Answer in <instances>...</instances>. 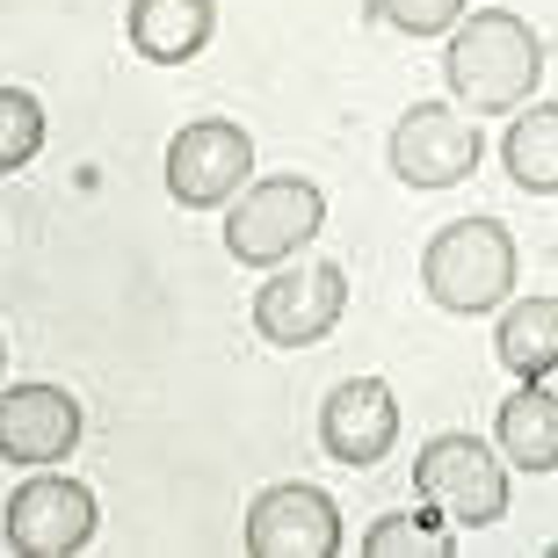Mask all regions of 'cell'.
<instances>
[{
  "instance_id": "10",
  "label": "cell",
  "mask_w": 558,
  "mask_h": 558,
  "mask_svg": "<svg viewBox=\"0 0 558 558\" xmlns=\"http://www.w3.org/2000/svg\"><path fill=\"white\" fill-rule=\"evenodd\" d=\"M319 442H327L333 464H385V450L399 442V399L385 377H341L319 407Z\"/></svg>"
},
{
  "instance_id": "2",
  "label": "cell",
  "mask_w": 558,
  "mask_h": 558,
  "mask_svg": "<svg viewBox=\"0 0 558 558\" xmlns=\"http://www.w3.org/2000/svg\"><path fill=\"white\" fill-rule=\"evenodd\" d=\"M421 290L457 319L500 312L515 298V240L500 218H450L421 247Z\"/></svg>"
},
{
  "instance_id": "11",
  "label": "cell",
  "mask_w": 558,
  "mask_h": 558,
  "mask_svg": "<svg viewBox=\"0 0 558 558\" xmlns=\"http://www.w3.org/2000/svg\"><path fill=\"white\" fill-rule=\"evenodd\" d=\"M73 442H81V407H73V392H59V385H8V392H0V457H8V464L44 472V464H59Z\"/></svg>"
},
{
  "instance_id": "19",
  "label": "cell",
  "mask_w": 558,
  "mask_h": 558,
  "mask_svg": "<svg viewBox=\"0 0 558 558\" xmlns=\"http://www.w3.org/2000/svg\"><path fill=\"white\" fill-rule=\"evenodd\" d=\"M0 363H8V349H0Z\"/></svg>"
},
{
  "instance_id": "14",
  "label": "cell",
  "mask_w": 558,
  "mask_h": 558,
  "mask_svg": "<svg viewBox=\"0 0 558 558\" xmlns=\"http://www.w3.org/2000/svg\"><path fill=\"white\" fill-rule=\"evenodd\" d=\"M494 355L508 363L515 385L558 371V298H508L494 327Z\"/></svg>"
},
{
  "instance_id": "15",
  "label": "cell",
  "mask_w": 558,
  "mask_h": 558,
  "mask_svg": "<svg viewBox=\"0 0 558 558\" xmlns=\"http://www.w3.org/2000/svg\"><path fill=\"white\" fill-rule=\"evenodd\" d=\"M500 160H508V182L522 196H558V102H530L515 109V124L500 138Z\"/></svg>"
},
{
  "instance_id": "12",
  "label": "cell",
  "mask_w": 558,
  "mask_h": 558,
  "mask_svg": "<svg viewBox=\"0 0 558 558\" xmlns=\"http://www.w3.org/2000/svg\"><path fill=\"white\" fill-rule=\"evenodd\" d=\"M131 51L153 65H182L196 59L210 44V29H218V0H131Z\"/></svg>"
},
{
  "instance_id": "5",
  "label": "cell",
  "mask_w": 558,
  "mask_h": 558,
  "mask_svg": "<svg viewBox=\"0 0 558 558\" xmlns=\"http://www.w3.org/2000/svg\"><path fill=\"white\" fill-rule=\"evenodd\" d=\"M486 160V138H478V117L464 102H414L392 124V174L407 189H457L464 174H478Z\"/></svg>"
},
{
  "instance_id": "17",
  "label": "cell",
  "mask_w": 558,
  "mask_h": 558,
  "mask_svg": "<svg viewBox=\"0 0 558 558\" xmlns=\"http://www.w3.org/2000/svg\"><path fill=\"white\" fill-rule=\"evenodd\" d=\"M407 551L450 558L457 537H450V530H428V515H377L371 530H363V558H407Z\"/></svg>"
},
{
  "instance_id": "4",
  "label": "cell",
  "mask_w": 558,
  "mask_h": 558,
  "mask_svg": "<svg viewBox=\"0 0 558 558\" xmlns=\"http://www.w3.org/2000/svg\"><path fill=\"white\" fill-rule=\"evenodd\" d=\"M414 486L435 515L464 522V530H486V522L508 515V464H500L478 435H428L414 457Z\"/></svg>"
},
{
  "instance_id": "9",
  "label": "cell",
  "mask_w": 558,
  "mask_h": 558,
  "mask_svg": "<svg viewBox=\"0 0 558 558\" xmlns=\"http://www.w3.org/2000/svg\"><path fill=\"white\" fill-rule=\"evenodd\" d=\"M341 544L349 537H341L333 494H319L305 478L254 494V508H247V551L254 558H333Z\"/></svg>"
},
{
  "instance_id": "20",
  "label": "cell",
  "mask_w": 558,
  "mask_h": 558,
  "mask_svg": "<svg viewBox=\"0 0 558 558\" xmlns=\"http://www.w3.org/2000/svg\"><path fill=\"white\" fill-rule=\"evenodd\" d=\"M551 551H558V544H551Z\"/></svg>"
},
{
  "instance_id": "6",
  "label": "cell",
  "mask_w": 558,
  "mask_h": 558,
  "mask_svg": "<svg viewBox=\"0 0 558 558\" xmlns=\"http://www.w3.org/2000/svg\"><path fill=\"white\" fill-rule=\"evenodd\" d=\"M341 312H349V276L333 269V262H276L269 283L254 290V333L269 341V349H312V341H327L341 327Z\"/></svg>"
},
{
  "instance_id": "16",
  "label": "cell",
  "mask_w": 558,
  "mask_h": 558,
  "mask_svg": "<svg viewBox=\"0 0 558 558\" xmlns=\"http://www.w3.org/2000/svg\"><path fill=\"white\" fill-rule=\"evenodd\" d=\"M37 153H44V102L29 87H0V174H22Z\"/></svg>"
},
{
  "instance_id": "7",
  "label": "cell",
  "mask_w": 558,
  "mask_h": 558,
  "mask_svg": "<svg viewBox=\"0 0 558 558\" xmlns=\"http://www.w3.org/2000/svg\"><path fill=\"white\" fill-rule=\"evenodd\" d=\"M0 537H8V551L22 558H73L95 544V494H87L81 478L65 472H29L8 494V515H0Z\"/></svg>"
},
{
  "instance_id": "18",
  "label": "cell",
  "mask_w": 558,
  "mask_h": 558,
  "mask_svg": "<svg viewBox=\"0 0 558 558\" xmlns=\"http://www.w3.org/2000/svg\"><path fill=\"white\" fill-rule=\"evenodd\" d=\"M377 15L392 22L399 37H450L464 22V0H377Z\"/></svg>"
},
{
  "instance_id": "1",
  "label": "cell",
  "mask_w": 558,
  "mask_h": 558,
  "mask_svg": "<svg viewBox=\"0 0 558 558\" xmlns=\"http://www.w3.org/2000/svg\"><path fill=\"white\" fill-rule=\"evenodd\" d=\"M442 81L472 117H508L537 95L544 81V37L515 8H472V15L450 29V51H442Z\"/></svg>"
},
{
  "instance_id": "13",
  "label": "cell",
  "mask_w": 558,
  "mask_h": 558,
  "mask_svg": "<svg viewBox=\"0 0 558 558\" xmlns=\"http://www.w3.org/2000/svg\"><path fill=\"white\" fill-rule=\"evenodd\" d=\"M500 457L522 464V472H558V392H544V377L515 385V392L500 399Z\"/></svg>"
},
{
  "instance_id": "8",
  "label": "cell",
  "mask_w": 558,
  "mask_h": 558,
  "mask_svg": "<svg viewBox=\"0 0 558 558\" xmlns=\"http://www.w3.org/2000/svg\"><path fill=\"white\" fill-rule=\"evenodd\" d=\"M254 174V138L232 117H196L167 145V196L182 210H218L232 204Z\"/></svg>"
},
{
  "instance_id": "3",
  "label": "cell",
  "mask_w": 558,
  "mask_h": 558,
  "mask_svg": "<svg viewBox=\"0 0 558 558\" xmlns=\"http://www.w3.org/2000/svg\"><path fill=\"white\" fill-rule=\"evenodd\" d=\"M319 226H327L319 182H305V174H262V182H247L226 210V254L240 269H276V262H290Z\"/></svg>"
}]
</instances>
